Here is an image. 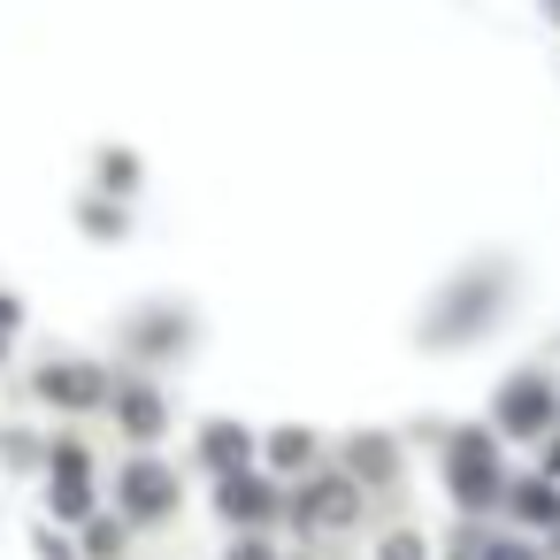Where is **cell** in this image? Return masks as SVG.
I'll list each match as a JSON object with an SVG mask.
<instances>
[{
  "instance_id": "obj_1",
  "label": "cell",
  "mask_w": 560,
  "mask_h": 560,
  "mask_svg": "<svg viewBox=\"0 0 560 560\" xmlns=\"http://www.w3.org/2000/svg\"><path fill=\"white\" fill-rule=\"evenodd\" d=\"M445 476H453V491H460V506H491V491H499V453H491V438H453V453H445Z\"/></svg>"
},
{
  "instance_id": "obj_2",
  "label": "cell",
  "mask_w": 560,
  "mask_h": 560,
  "mask_svg": "<svg viewBox=\"0 0 560 560\" xmlns=\"http://www.w3.org/2000/svg\"><path fill=\"white\" fill-rule=\"evenodd\" d=\"M545 415H552V384L545 376H522V384L499 392V422L506 430H545Z\"/></svg>"
},
{
  "instance_id": "obj_3",
  "label": "cell",
  "mask_w": 560,
  "mask_h": 560,
  "mask_svg": "<svg viewBox=\"0 0 560 560\" xmlns=\"http://www.w3.org/2000/svg\"><path fill=\"white\" fill-rule=\"evenodd\" d=\"M170 499H177L170 491V468H154V460H131L124 468V506L131 514H170Z\"/></svg>"
},
{
  "instance_id": "obj_4",
  "label": "cell",
  "mask_w": 560,
  "mask_h": 560,
  "mask_svg": "<svg viewBox=\"0 0 560 560\" xmlns=\"http://www.w3.org/2000/svg\"><path fill=\"white\" fill-rule=\"evenodd\" d=\"M215 499H223V514H231V522H261V514H277V491H269L261 476H223V491H215Z\"/></svg>"
},
{
  "instance_id": "obj_5",
  "label": "cell",
  "mask_w": 560,
  "mask_h": 560,
  "mask_svg": "<svg viewBox=\"0 0 560 560\" xmlns=\"http://www.w3.org/2000/svg\"><path fill=\"white\" fill-rule=\"evenodd\" d=\"M307 522H346L353 514V491H346V476H330L323 491H307V506H300Z\"/></svg>"
},
{
  "instance_id": "obj_6",
  "label": "cell",
  "mask_w": 560,
  "mask_h": 560,
  "mask_svg": "<svg viewBox=\"0 0 560 560\" xmlns=\"http://www.w3.org/2000/svg\"><path fill=\"white\" fill-rule=\"evenodd\" d=\"M124 430H131V438H154V430H162V399L131 384V392H124Z\"/></svg>"
},
{
  "instance_id": "obj_7",
  "label": "cell",
  "mask_w": 560,
  "mask_h": 560,
  "mask_svg": "<svg viewBox=\"0 0 560 560\" xmlns=\"http://www.w3.org/2000/svg\"><path fill=\"white\" fill-rule=\"evenodd\" d=\"M200 460H215V468L238 476V460H246V430H208V438H200Z\"/></svg>"
},
{
  "instance_id": "obj_8",
  "label": "cell",
  "mask_w": 560,
  "mask_h": 560,
  "mask_svg": "<svg viewBox=\"0 0 560 560\" xmlns=\"http://www.w3.org/2000/svg\"><path fill=\"white\" fill-rule=\"evenodd\" d=\"M47 392H62V399H93L101 376H85V369H47Z\"/></svg>"
},
{
  "instance_id": "obj_9",
  "label": "cell",
  "mask_w": 560,
  "mask_h": 560,
  "mask_svg": "<svg viewBox=\"0 0 560 560\" xmlns=\"http://www.w3.org/2000/svg\"><path fill=\"white\" fill-rule=\"evenodd\" d=\"M353 468H361V476H384V468H399V453H392L384 438H361V445H353Z\"/></svg>"
},
{
  "instance_id": "obj_10",
  "label": "cell",
  "mask_w": 560,
  "mask_h": 560,
  "mask_svg": "<svg viewBox=\"0 0 560 560\" xmlns=\"http://www.w3.org/2000/svg\"><path fill=\"white\" fill-rule=\"evenodd\" d=\"M514 514H529V522H552V514H560V499H552L545 483H529V491H514Z\"/></svg>"
},
{
  "instance_id": "obj_11",
  "label": "cell",
  "mask_w": 560,
  "mask_h": 560,
  "mask_svg": "<svg viewBox=\"0 0 560 560\" xmlns=\"http://www.w3.org/2000/svg\"><path fill=\"white\" fill-rule=\"evenodd\" d=\"M116 537H124L116 522H93V545H85V552H93V560H108V552H116Z\"/></svg>"
},
{
  "instance_id": "obj_12",
  "label": "cell",
  "mask_w": 560,
  "mask_h": 560,
  "mask_svg": "<svg viewBox=\"0 0 560 560\" xmlns=\"http://www.w3.org/2000/svg\"><path fill=\"white\" fill-rule=\"evenodd\" d=\"M384 560H422V552H415V537H392V545H384Z\"/></svg>"
},
{
  "instance_id": "obj_13",
  "label": "cell",
  "mask_w": 560,
  "mask_h": 560,
  "mask_svg": "<svg viewBox=\"0 0 560 560\" xmlns=\"http://www.w3.org/2000/svg\"><path fill=\"white\" fill-rule=\"evenodd\" d=\"M231 560H269V552H261V545H246V552H231Z\"/></svg>"
},
{
  "instance_id": "obj_14",
  "label": "cell",
  "mask_w": 560,
  "mask_h": 560,
  "mask_svg": "<svg viewBox=\"0 0 560 560\" xmlns=\"http://www.w3.org/2000/svg\"><path fill=\"white\" fill-rule=\"evenodd\" d=\"M491 560H529V552H506V545H491Z\"/></svg>"
}]
</instances>
